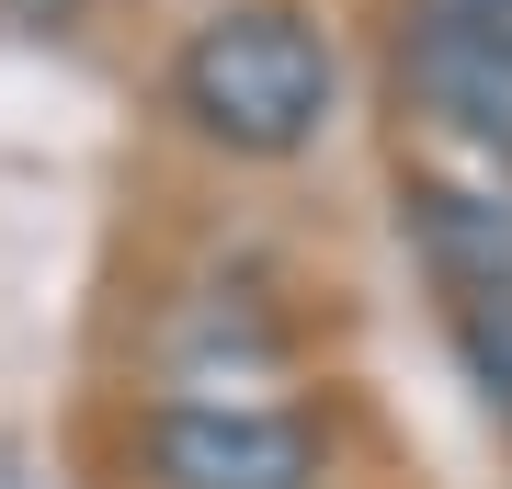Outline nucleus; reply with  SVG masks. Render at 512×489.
<instances>
[{"label": "nucleus", "instance_id": "f03ea898", "mask_svg": "<svg viewBox=\"0 0 512 489\" xmlns=\"http://www.w3.org/2000/svg\"><path fill=\"white\" fill-rule=\"evenodd\" d=\"M148 489H319V433L251 399H160L148 410Z\"/></svg>", "mask_w": 512, "mask_h": 489}, {"label": "nucleus", "instance_id": "20e7f679", "mask_svg": "<svg viewBox=\"0 0 512 489\" xmlns=\"http://www.w3.org/2000/svg\"><path fill=\"white\" fill-rule=\"evenodd\" d=\"M410 251L433 262V285L456 296H501L512 285V194H478V182H410L399 194Z\"/></svg>", "mask_w": 512, "mask_h": 489}, {"label": "nucleus", "instance_id": "423d86ee", "mask_svg": "<svg viewBox=\"0 0 512 489\" xmlns=\"http://www.w3.org/2000/svg\"><path fill=\"white\" fill-rule=\"evenodd\" d=\"M421 23H467V35H501L512 46V0H410Z\"/></svg>", "mask_w": 512, "mask_h": 489}, {"label": "nucleus", "instance_id": "7ed1b4c3", "mask_svg": "<svg viewBox=\"0 0 512 489\" xmlns=\"http://www.w3.org/2000/svg\"><path fill=\"white\" fill-rule=\"evenodd\" d=\"M399 91L433 114L444 137L512 160V46L501 35H467V23H399Z\"/></svg>", "mask_w": 512, "mask_h": 489}, {"label": "nucleus", "instance_id": "f257e3e1", "mask_svg": "<svg viewBox=\"0 0 512 489\" xmlns=\"http://www.w3.org/2000/svg\"><path fill=\"white\" fill-rule=\"evenodd\" d=\"M330 103H342V69H330L308 12L239 0V12L194 23L171 46V114L205 148H228V160H296V148H319Z\"/></svg>", "mask_w": 512, "mask_h": 489}, {"label": "nucleus", "instance_id": "39448f33", "mask_svg": "<svg viewBox=\"0 0 512 489\" xmlns=\"http://www.w3.org/2000/svg\"><path fill=\"white\" fill-rule=\"evenodd\" d=\"M456 353H467L478 399L512 421V285H501V296H456Z\"/></svg>", "mask_w": 512, "mask_h": 489}]
</instances>
